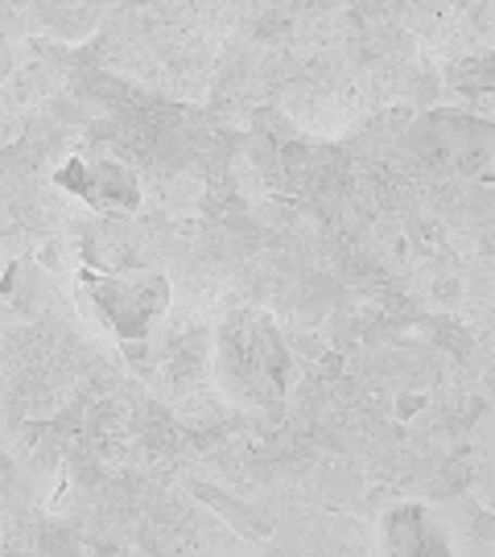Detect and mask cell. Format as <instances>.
Listing matches in <instances>:
<instances>
[{"mask_svg": "<svg viewBox=\"0 0 495 557\" xmlns=\"http://www.w3.org/2000/svg\"><path fill=\"white\" fill-rule=\"evenodd\" d=\"M83 289H87L103 326L124 343L149 335V326L158 322L165 298H170V289L158 273H116V277L83 273Z\"/></svg>", "mask_w": 495, "mask_h": 557, "instance_id": "6da1fadb", "label": "cell"}, {"mask_svg": "<svg viewBox=\"0 0 495 557\" xmlns=\"http://www.w3.org/2000/svg\"><path fill=\"white\" fill-rule=\"evenodd\" d=\"M59 182L99 211H124L137 202V182L128 178V170H120L112 161H71L59 174Z\"/></svg>", "mask_w": 495, "mask_h": 557, "instance_id": "7a4b0ae2", "label": "cell"}, {"mask_svg": "<svg viewBox=\"0 0 495 557\" xmlns=\"http://www.w3.org/2000/svg\"><path fill=\"white\" fill-rule=\"evenodd\" d=\"M384 549L388 557H450V545L442 537L425 508H396L384 520Z\"/></svg>", "mask_w": 495, "mask_h": 557, "instance_id": "3957f363", "label": "cell"}, {"mask_svg": "<svg viewBox=\"0 0 495 557\" xmlns=\"http://www.w3.org/2000/svg\"><path fill=\"white\" fill-rule=\"evenodd\" d=\"M450 83H455L462 96H492L495 91V50L479 54V59L458 62L450 71Z\"/></svg>", "mask_w": 495, "mask_h": 557, "instance_id": "277c9868", "label": "cell"}]
</instances>
